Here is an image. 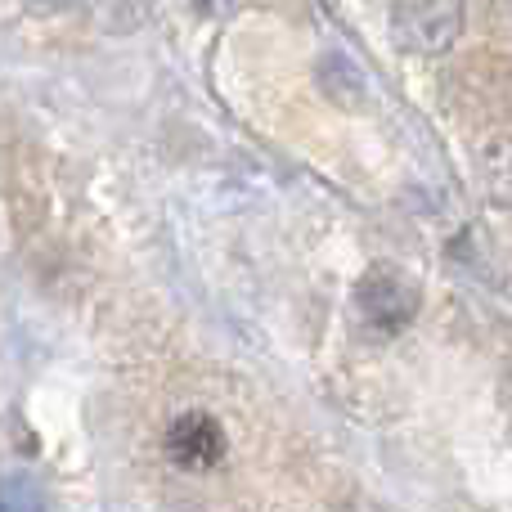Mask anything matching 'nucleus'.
<instances>
[{
  "instance_id": "f257e3e1",
  "label": "nucleus",
  "mask_w": 512,
  "mask_h": 512,
  "mask_svg": "<svg viewBox=\"0 0 512 512\" xmlns=\"http://www.w3.org/2000/svg\"><path fill=\"white\" fill-rule=\"evenodd\" d=\"M463 0H396L391 9V41L405 54H436L454 50L463 36Z\"/></svg>"
},
{
  "instance_id": "f03ea898",
  "label": "nucleus",
  "mask_w": 512,
  "mask_h": 512,
  "mask_svg": "<svg viewBox=\"0 0 512 512\" xmlns=\"http://www.w3.org/2000/svg\"><path fill=\"white\" fill-rule=\"evenodd\" d=\"M162 459L185 477H207V472L225 468V459H230V432L207 409H185L162 432Z\"/></svg>"
},
{
  "instance_id": "7ed1b4c3",
  "label": "nucleus",
  "mask_w": 512,
  "mask_h": 512,
  "mask_svg": "<svg viewBox=\"0 0 512 512\" xmlns=\"http://www.w3.org/2000/svg\"><path fill=\"white\" fill-rule=\"evenodd\" d=\"M355 306H360L364 324L373 333H400L418 310V288L396 265H373L360 279V288H355Z\"/></svg>"
},
{
  "instance_id": "20e7f679",
  "label": "nucleus",
  "mask_w": 512,
  "mask_h": 512,
  "mask_svg": "<svg viewBox=\"0 0 512 512\" xmlns=\"http://www.w3.org/2000/svg\"><path fill=\"white\" fill-rule=\"evenodd\" d=\"M319 86H324L328 99H337V104H346V108L364 104V95H369L364 72L355 68V59L342 50H328L324 59H319Z\"/></svg>"
},
{
  "instance_id": "39448f33",
  "label": "nucleus",
  "mask_w": 512,
  "mask_h": 512,
  "mask_svg": "<svg viewBox=\"0 0 512 512\" xmlns=\"http://www.w3.org/2000/svg\"><path fill=\"white\" fill-rule=\"evenodd\" d=\"M0 512H45V495L32 477L14 472L0 481Z\"/></svg>"
},
{
  "instance_id": "423d86ee",
  "label": "nucleus",
  "mask_w": 512,
  "mask_h": 512,
  "mask_svg": "<svg viewBox=\"0 0 512 512\" xmlns=\"http://www.w3.org/2000/svg\"><path fill=\"white\" fill-rule=\"evenodd\" d=\"M185 5H194L198 14L216 18V14H230V5H234V0H185Z\"/></svg>"
},
{
  "instance_id": "0eeeda50",
  "label": "nucleus",
  "mask_w": 512,
  "mask_h": 512,
  "mask_svg": "<svg viewBox=\"0 0 512 512\" xmlns=\"http://www.w3.org/2000/svg\"><path fill=\"white\" fill-rule=\"evenodd\" d=\"M72 0H27V9H36V14H59V9H68Z\"/></svg>"
}]
</instances>
